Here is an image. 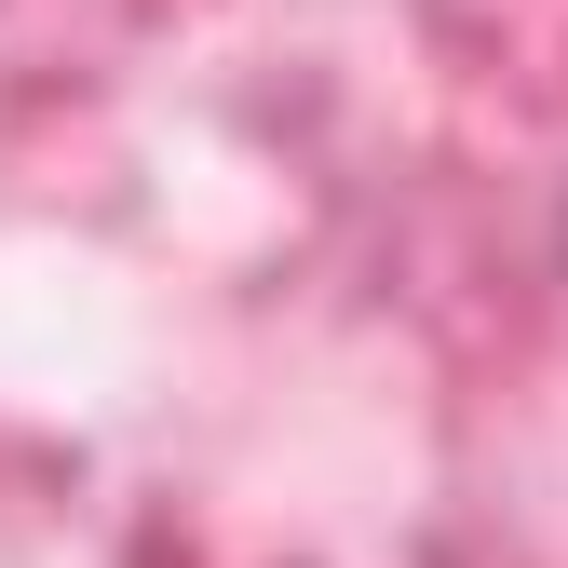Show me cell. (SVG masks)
<instances>
[{"mask_svg":"<svg viewBox=\"0 0 568 568\" xmlns=\"http://www.w3.org/2000/svg\"><path fill=\"white\" fill-rule=\"evenodd\" d=\"M555 271H568V203H555Z\"/></svg>","mask_w":568,"mask_h":568,"instance_id":"cell-1","label":"cell"}]
</instances>
